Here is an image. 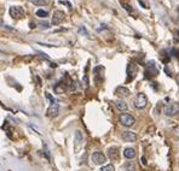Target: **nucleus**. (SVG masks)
Segmentation results:
<instances>
[{"instance_id":"nucleus-16","label":"nucleus","mask_w":179,"mask_h":171,"mask_svg":"<svg viewBox=\"0 0 179 171\" xmlns=\"http://www.w3.org/2000/svg\"><path fill=\"white\" fill-rule=\"evenodd\" d=\"M35 15H36L38 17H40V18H45V17H47V16H48V12H47V11H45V10H43V8H39L38 11L35 12Z\"/></svg>"},{"instance_id":"nucleus-18","label":"nucleus","mask_w":179,"mask_h":171,"mask_svg":"<svg viewBox=\"0 0 179 171\" xmlns=\"http://www.w3.org/2000/svg\"><path fill=\"white\" fill-rule=\"evenodd\" d=\"M101 171H115V167H114V165H112V164H108V165L102 166Z\"/></svg>"},{"instance_id":"nucleus-22","label":"nucleus","mask_w":179,"mask_h":171,"mask_svg":"<svg viewBox=\"0 0 179 171\" xmlns=\"http://www.w3.org/2000/svg\"><path fill=\"white\" fill-rule=\"evenodd\" d=\"M122 6L125 7V10H127V11H132V6H130L128 4H122Z\"/></svg>"},{"instance_id":"nucleus-12","label":"nucleus","mask_w":179,"mask_h":171,"mask_svg":"<svg viewBox=\"0 0 179 171\" xmlns=\"http://www.w3.org/2000/svg\"><path fill=\"white\" fill-rule=\"evenodd\" d=\"M119 156H120V152H119V148L113 146L108 149V157L110 158L112 160H116L119 158Z\"/></svg>"},{"instance_id":"nucleus-26","label":"nucleus","mask_w":179,"mask_h":171,"mask_svg":"<svg viewBox=\"0 0 179 171\" xmlns=\"http://www.w3.org/2000/svg\"><path fill=\"white\" fill-rule=\"evenodd\" d=\"M104 29H107V25H105V24H103L102 28H98L97 30H98V32H101V30H104Z\"/></svg>"},{"instance_id":"nucleus-23","label":"nucleus","mask_w":179,"mask_h":171,"mask_svg":"<svg viewBox=\"0 0 179 171\" xmlns=\"http://www.w3.org/2000/svg\"><path fill=\"white\" fill-rule=\"evenodd\" d=\"M40 25H41L43 28H45V29H47V28H50V24H48L47 22H41V23H40Z\"/></svg>"},{"instance_id":"nucleus-8","label":"nucleus","mask_w":179,"mask_h":171,"mask_svg":"<svg viewBox=\"0 0 179 171\" xmlns=\"http://www.w3.org/2000/svg\"><path fill=\"white\" fill-rule=\"evenodd\" d=\"M64 18H65V13L63 11H56L53 13V17H52V24L53 25H58V24H61L63 21H64Z\"/></svg>"},{"instance_id":"nucleus-25","label":"nucleus","mask_w":179,"mask_h":171,"mask_svg":"<svg viewBox=\"0 0 179 171\" xmlns=\"http://www.w3.org/2000/svg\"><path fill=\"white\" fill-rule=\"evenodd\" d=\"M138 3H139V5H142V7H144V8H148V7H146V5H145V3H143L142 0H138Z\"/></svg>"},{"instance_id":"nucleus-6","label":"nucleus","mask_w":179,"mask_h":171,"mask_svg":"<svg viewBox=\"0 0 179 171\" xmlns=\"http://www.w3.org/2000/svg\"><path fill=\"white\" fill-rule=\"evenodd\" d=\"M137 72H138L137 65H134L133 63L128 64V66H127V81H133Z\"/></svg>"},{"instance_id":"nucleus-17","label":"nucleus","mask_w":179,"mask_h":171,"mask_svg":"<svg viewBox=\"0 0 179 171\" xmlns=\"http://www.w3.org/2000/svg\"><path fill=\"white\" fill-rule=\"evenodd\" d=\"M122 171H134V166H133V164H131V163L125 164L124 167H122Z\"/></svg>"},{"instance_id":"nucleus-15","label":"nucleus","mask_w":179,"mask_h":171,"mask_svg":"<svg viewBox=\"0 0 179 171\" xmlns=\"http://www.w3.org/2000/svg\"><path fill=\"white\" fill-rule=\"evenodd\" d=\"M74 139H75V146L76 147H79L81 144H82V140H84V137H82V133L80 132V130H76L75 132V134H74Z\"/></svg>"},{"instance_id":"nucleus-9","label":"nucleus","mask_w":179,"mask_h":171,"mask_svg":"<svg viewBox=\"0 0 179 171\" xmlns=\"http://www.w3.org/2000/svg\"><path fill=\"white\" fill-rule=\"evenodd\" d=\"M121 139L126 142H134L137 140V134L133 133V132H128V130H126V132H124L121 134Z\"/></svg>"},{"instance_id":"nucleus-20","label":"nucleus","mask_w":179,"mask_h":171,"mask_svg":"<svg viewBox=\"0 0 179 171\" xmlns=\"http://www.w3.org/2000/svg\"><path fill=\"white\" fill-rule=\"evenodd\" d=\"M79 33H81V34L84 33L86 36L88 35V33H87V30H86V28H85V27H80V28H79Z\"/></svg>"},{"instance_id":"nucleus-11","label":"nucleus","mask_w":179,"mask_h":171,"mask_svg":"<svg viewBox=\"0 0 179 171\" xmlns=\"http://www.w3.org/2000/svg\"><path fill=\"white\" fill-rule=\"evenodd\" d=\"M115 94L119 95V96H121V98H126L130 95V89L124 87V86H120V87H117L116 90H115Z\"/></svg>"},{"instance_id":"nucleus-28","label":"nucleus","mask_w":179,"mask_h":171,"mask_svg":"<svg viewBox=\"0 0 179 171\" xmlns=\"http://www.w3.org/2000/svg\"><path fill=\"white\" fill-rule=\"evenodd\" d=\"M175 132L178 133V135H179V128H177V130H175Z\"/></svg>"},{"instance_id":"nucleus-13","label":"nucleus","mask_w":179,"mask_h":171,"mask_svg":"<svg viewBox=\"0 0 179 171\" xmlns=\"http://www.w3.org/2000/svg\"><path fill=\"white\" fill-rule=\"evenodd\" d=\"M115 106H116V108L119 110V111H121V112H125V111H127V110H128V105L122 99L116 100V101H115Z\"/></svg>"},{"instance_id":"nucleus-14","label":"nucleus","mask_w":179,"mask_h":171,"mask_svg":"<svg viewBox=\"0 0 179 171\" xmlns=\"http://www.w3.org/2000/svg\"><path fill=\"white\" fill-rule=\"evenodd\" d=\"M124 157L127 158V159H133L136 157V149L134 148H131V147L125 148V151H124Z\"/></svg>"},{"instance_id":"nucleus-19","label":"nucleus","mask_w":179,"mask_h":171,"mask_svg":"<svg viewBox=\"0 0 179 171\" xmlns=\"http://www.w3.org/2000/svg\"><path fill=\"white\" fill-rule=\"evenodd\" d=\"M45 95H46V98L50 100V103H51V105H52V104H56V100L53 99V96H52L51 94H50L48 92H46V93H45Z\"/></svg>"},{"instance_id":"nucleus-5","label":"nucleus","mask_w":179,"mask_h":171,"mask_svg":"<svg viewBox=\"0 0 179 171\" xmlns=\"http://www.w3.org/2000/svg\"><path fill=\"white\" fill-rule=\"evenodd\" d=\"M72 82H73V81H70V82H65L64 80L59 81V82L56 83L55 87H53L55 93H57V94H63L64 92H67V90L69 89V84H70Z\"/></svg>"},{"instance_id":"nucleus-3","label":"nucleus","mask_w":179,"mask_h":171,"mask_svg":"<svg viewBox=\"0 0 179 171\" xmlns=\"http://www.w3.org/2000/svg\"><path fill=\"white\" fill-rule=\"evenodd\" d=\"M119 120L124 127H132L136 123V118L130 113H121Z\"/></svg>"},{"instance_id":"nucleus-7","label":"nucleus","mask_w":179,"mask_h":171,"mask_svg":"<svg viewBox=\"0 0 179 171\" xmlns=\"http://www.w3.org/2000/svg\"><path fill=\"white\" fill-rule=\"evenodd\" d=\"M92 160H93V163L97 164V165H103L107 162V157L102 152H94L92 154Z\"/></svg>"},{"instance_id":"nucleus-21","label":"nucleus","mask_w":179,"mask_h":171,"mask_svg":"<svg viewBox=\"0 0 179 171\" xmlns=\"http://www.w3.org/2000/svg\"><path fill=\"white\" fill-rule=\"evenodd\" d=\"M84 83H85V86H86V87H88V86H90V81H88V75H85V76H84Z\"/></svg>"},{"instance_id":"nucleus-2","label":"nucleus","mask_w":179,"mask_h":171,"mask_svg":"<svg viewBox=\"0 0 179 171\" xmlns=\"http://www.w3.org/2000/svg\"><path fill=\"white\" fill-rule=\"evenodd\" d=\"M165 113L168 117H174L179 115V103H172L165 106Z\"/></svg>"},{"instance_id":"nucleus-1","label":"nucleus","mask_w":179,"mask_h":171,"mask_svg":"<svg viewBox=\"0 0 179 171\" xmlns=\"http://www.w3.org/2000/svg\"><path fill=\"white\" fill-rule=\"evenodd\" d=\"M133 104H134V107L138 108V110H142L144 108L146 105H148V98L144 93H138L133 100Z\"/></svg>"},{"instance_id":"nucleus-24","label":"nucleus","mask_w":179,"mask_h":171,"mask_svg":"<svg viewBox=\"0 0 179 171\" xmlns=\"http://www.w3.org/2000/svg\"><path fill=\"white\" fill-rule=\"evenodd\" d=\"M32 1H33L34 4H36V5H39V4H44L45 0H32Z\"/></svg>"},{"instance_id":"nucleus-10","label":"nucleus","mask_w":179,"mask_h":171,"mask_svg":"<svg viewBox=\"0 0 179 171\" xmlns=\"http://www.w3.org/2000/svg\"><path fill=\"white\" fill-rule=\"evenodd\" d=\"M58 113H59V105L58 104L50 105V107L47 108V112H46V115L48 117H57Z\"/></svg>"},{"instance_id":"nucleus-27","label":"nucleus","mask_w":179,"mask_h":171,"mask_svg":"<svg viewBox=\"0 0 179 171\" xmlns=\"http://www.w3.org/2000/svg\"><path fill=\"white\" fill-rule=\"evenodd\" d=\"M142 160H143V164H144V165H145V164H146V160H145V158H144V157H143V158H142Z\"/></svg>"},{"instance_id":"nucleus-4","label":"nucleus","mask_w":179,"mask_h":171,"mask_svg":"<svg viewBox=\"0 0 179 171\" xmlns=\"http://www.w3.org/2000/svg\"><path fill=\"white\" fill-rule=\"evenodd\" d=\"M9 13L15 19H21L24 16V8L22 6H11L9 10Z\"/></svg>"}]
</instances>
